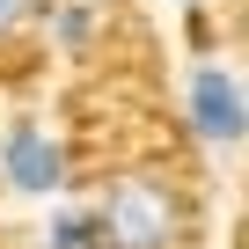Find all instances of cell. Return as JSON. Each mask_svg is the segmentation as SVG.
<instances>
[{
  "label": "cell",
  "instance_id": "obj_3",
  "mask_svg": "<svg viewBox=\"0 0 249 249\" xmlns=\"http://www.w3.org/2000/svg\"><path fill=\"white\" fill-rule=\"evenodd\" d=\"M0 169H8V183L30 191V198H52L66 183V154H59V140L44 132V124H15V132L0 140Z\"/></svg>",
  "mask_w": 249,
  "mask_h": 249
},
{
  "label": "cell",
  "instance_id": "obj_7",
  "mask_svg": "<svg viewBox=\"0 0 249 249\" xmlns=\"http://www.w3.org/2000/svg\"><path fill=\"white\" fill-rule=\"evenodd\" d=\"M183 8H191V0H183Z\"/></svg>",
  "mask_w": 249,
  "mask_h": 249
},
{
  "label": "cell",
  "instance_id": "obj_2",
  "mask_svg": "<svg viewBox=\"0 0 249 249\" xmlns=\"http://www.w3.org/2000/svg\"><path fill=\"white\" fill-rule=\"evenodd\" d=\"M183 103H191V132H198L205 147H234V140H242V88H234L227 66H213V59L191 66Z\"/></svg>",
  "mask_w": 249,
  "mask_h": 249
},
{
  "label": "cell",
  "instance_id": "obj_5",
  "mask_svg": "<svg viewBox=\"0 0 249 249\" xmlns=\"http://www.w3.org/2000/svg\"><path fill=\"white\" fill-rule=\"evenodd\" d=\"M52 37L66 52H88L95 44V8H52Z\"/></svg>",
  "mask_w": 249,
  "mask_h": 249
},
{
  "label": "cell",
  "instance_id": "obj_4",
  "mask_svg": "<svg viewBox=\"0 0 249 249\" xmlns=\"http://www.w3.org/2000/svg\"><path fill=\"white\" fill-rule=\"evenodd\" d=\"M44 242H52V249H110V242H103V220H95V213H52Z\"/></svg>",
  "mask_w": 249,
  "mask_h": 249
},
{
  "label": "cell",
  "instance_id": "obj_6",
  "mask_svg": "<svg viewBox=\"0 0 249 249\" xmlns=\"http://www.w3.org/2000/svg\"><path fill=\"white\" fill-rule=\"evenodd\" d=\"M37 15V0H0V37H8V30H22Z\"/></svg>",
  "mask_w": 249,
  "mask_h": 249
},
{
  "label": "cell",
  "instance_id": "obj_1",
  "mask_svg": "<svg viewBox=\"0 0 249 249\" xmlns=\"http://www.w3.org/2000/svg\"><path fill=\"white\" fill-rule=\"evenodd\" d=\"M103 242L110 249H176L183 234V198L161 183V176H124L110 198H103Z\"/></svg>",
  "mask_w": 249,
  "mask_h": 249
}]
</instances>
